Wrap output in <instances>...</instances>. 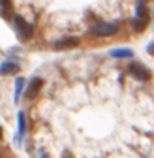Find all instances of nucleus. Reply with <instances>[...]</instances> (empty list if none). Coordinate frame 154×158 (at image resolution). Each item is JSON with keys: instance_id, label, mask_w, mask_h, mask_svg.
Returning a JSON list of instances; mask_svg holds the SVG:
<instances>
[{"instance_id": "f257e3e1", "label": "nucleus", "mask_w": 154, "mask_h": 158, "mask_svg": "<svg viewBox=\"0 0 154 158\" xmlns=\"http://www.w3.org/2000/svg\"><path fill=\"white\" fill-rule=\"evenodd\" d=\"M13 27H15V32H17L19 40L26 42V40H30V38H32L34 28H32V25H30V23H26V21H25L21 15H15V17H13Z\"/></svg>"}, {"instance_id": "f03ea898", "label": "nucleus", "mask_w": 154, "mask_h": 158, "mask_svg": "<svg viewBox=\"0 0 154 158\" xmlns=\"http://www.w3.org/2000/svg\"><path fill=\"white\" fill-rule=\"evenodd\" d=\"M117 30H119V27L115 25V23H103V21H98V23H94L90 27V32L94 36H102V38L117 34Z\"/></svg>"}, {"instance_id": "7ed1b4c3", "label": "nucleus", "mask_w": 154, "mask_h": 158, "mask_svg": "<svg viewBox=\"0 0 154 158\" xmlns=\"http://www.w3.org/2000/svg\"><path fill=\"white\" fill-rule=\"evenodd\" d=\"M130 75L136 77V79H139V81H148V79H150V72L143 64H139V62L130 64Z\"/></svg>"}, {"instance_id": "20e7f679", "label": "nucleus", "mask_w": 154, "mask_h": 158, "mask_svg": "<svg viewBox=\"0 0 154 158\" xmlns=\"http://www.w3.org/2000/svg\"><path fill=\"white\" fill-rule=\"evenodd\" d=\"M77 45H79V40H77V38H62V40H59V42L53 44V49L64 51V49H73Z\"/></svg>"}, {"instance_id": "39448f33", "label": "nucleus", "mask_w": 154, "mask_h": 158, "mask_svg": "<svg viewBox=\"0 0 154 158\" xmlns=\"http://www.w3.org/2000/svg\"><path fill=\"white\" fill-rule=\"evenodd\" d=\"M42 85H43V81H42L40 77H34V79H32L30 85H28V89H26V98H28V100H34V98L38 96Z\"/></svg>"}, {"instance_id": "423d86ee", "label": "nucleus", "mask_w": 154, "mask_h": 158, "mask_svg": "<svg viewBox=\"0 0 154 158\" xmlns=\"http://www.w3.org/2000/svg\"><path fill=\"white\" fill-rule=\"evenodd\" d=\"M19 68H21V66H19L15 60H6V62L0 64V75H11V73H17Z\"/></svg>"}, {"instance_id": "0eeeda50", "label": "nucleus", "mask_w": 154, "mask_h": 158, "mask_svg": "<svg viewBox=\"0 0 154 158\" xmlns=\"http://www.w3.org/2000/svg\"><path fill=\"white\" fill-rule=\"evenodd\" d=\"M147 25H148V13L137 15V17L132 21V28L136 30V32H141V30H145V27H147Z\"/></svg>"}, {"instance_id": "6e6552de", "label": "nucleus", "mask_w": 154, "mask_h": 158, "mask_svg": "<svg viewBox=\"0 0 154 158\" xmlns=\"http://www.w3.org/2000/svg\"><path fill=\"white\" fill-rule=\"evenodd\" d=\"M23 87H25V79L23 77H17V81H15V94H13V102L15 104H19V100H21Z\"/></svg>"}, {"instance_id": "1a4fd4ad", "label": "nucleus", "mask_w": 154, "mask_h": 158, "mask_svg": "<svg viewBox=\"0 0 154 158\" xmlns=\"http://www.w3.org/2000/svg\"><path fill=\"white\" fill-rule=\"evenodd\" d=\"M17 143L19 141H21V137H23V134H25V113L21 111V113H19L17 115Z\"/></svg>"}, {"instance_id": "9d476101", "label": "nucleus", "mask_w": 154, "mask_h": 158, "mask_svg": "<svg viewBox=\"0 0 154 158\" xmlns=\"http://www.w3.org/2000/svg\"><path fill=\"white\" fill-rule=\"evenodd\" d=\"M111 56H115V58H132L133 56V51L132 49H113L111 51Z\"/></svg>"}, {"instance_id": "9b49d317", "label": "nucleus", "mask_w": 154, "mask_h": 158, "mask_svg": "<svg viewBox=\"0 0 154 158\" xmlns=\"http://www.w3.org/2000/svg\"><path fill=\"white\" fill-rule=\"evenodd\" d=\"M10 13H11V0H0V15L10 19Z\"/></svg>"}, {"instance_id": "f8f14e48", "label": "nucleus", "mask_w": 154, "mask_h": 158, "mask_svg": "<svg viewBox=\"0 0 154 158\" xmlns=\"http://www.w3.org/2000/svg\"><path fill=\"white\" fill-rule=\"evenodd\" d=\"M147 51H148V55H154V44H148V49Z\"/></svg>"}, {"instance_id": "ddd939ff", "label": "nucleus", "mask_w": 154, "mask_h": 158, "mask_svg": "<svg viewBox=\"0 0 154 158\" xmlns=\"http://www.w3.org/2000/svg\"><path fill=\"white\" fill-rule=\"evenodd\" d=\"M0 139H2V128H0Z\"/></svg>"}, {"instance_id": "4468645a", "label": "nucleus", "mask_w": 154, "mask_h": 158, "mask_svg": "<svg viewBox=\"0 0 154 158\" xmlns=\"http://www.w3.org/2000/svg\"><path fill=\"white\" fill-rule=\"evenodd\" d=\"M139 4H145V0H139Z\"/></svg>"}]
</instances>
